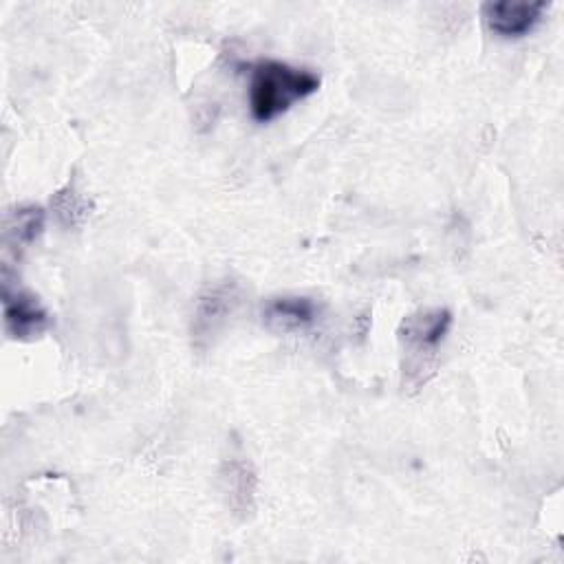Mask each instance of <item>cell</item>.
<instances>
[{"mask_svg": "<svg viewBox=\"0 0 564 564\" xmlns=\"http://www.w3.org/2000/svg\"><path fill=\"white\" fill-rule=\"evenodd\" d=\"M319 88V75L278 59H260L251 66L249 110L260 123L273 121L293 104Z\"/></svg>", "mask_w": 564, "mask_h": 564, "instance_id": "6da1fadb", "label": "cell"}, {"mask_svg": "<svg viewBox=\"0 0 564 564\" xmlns=\"http://www.w3.org/2000/svg\"><path fill=\"white\" fill-rule=\"evenodd\" d=\"M449 326L452 313L447 308H419L401 322L399 341L405 355L403 375H408L416 386L425 381L423 370H432L438 346L443 344Z\"/></svg>", "mask_w": 564, "mask_h": 564, "instance_id": "7a4b0ae2", "label": "cell"}, {"mask_svg": "<svg viewBox=\"0 0 564 564\" xmlns=\"http://www.w3.org/2000/svg\"><path fill=\"white\" fill-rule=\"evenodd\" d=\"M546 2H485L480 7L485 24L500 37H522L540 22Z\"/></svg>", "mask_w": 564, "mask_h": 564, "instance_id": "3957f363", "label": "cell"}, {"mask_svg": "<svg viewBox=\"0 0 564 564\" xmlns=\"http://www.w3.org/2000/svg\"><path fill=\"white\" fill-rule=\"evenodd\" d=\"M319 315L317 304L304 295H282L271 297L262 308V322L275 333L306 330L315 324Z\"/></svg>", "mask_w": 564, "mask_h": 564, "instance_id": "277c9868", "label": "cell"}, {"mask_svg": "<svg viewBox=\"0 0 564 564\" xmlns=\"http://www.w3.org/2000/svg\"><path fill=\"white\" fill-rule=\"evenodd\" d=\"M4 306V326L11 337H33L40 335L48 326L46 311L37 304V300L24 291H11L4 286L2 291Z\"/></svg>", "mask_w": 564, "mask_h": 564, "instance_id": "5b68a950", "label": "cell"}, {"mask_svg": "<svg viewBox=\"0 0 564 564\" xmlns=\"http://www.w3.org/2000/svg\"><path fill=\"white\" fill-rule=\"evenodd\" d=\"M231 306H234V291L227 284H220L212 289L207 295H203L196 308V324H194L196 337H209L231 313Z\"/></svg>", "mask_w": 564, "mask_h": 564, "instance_id": "8992f818", "label": "cell"}]
</instances>
